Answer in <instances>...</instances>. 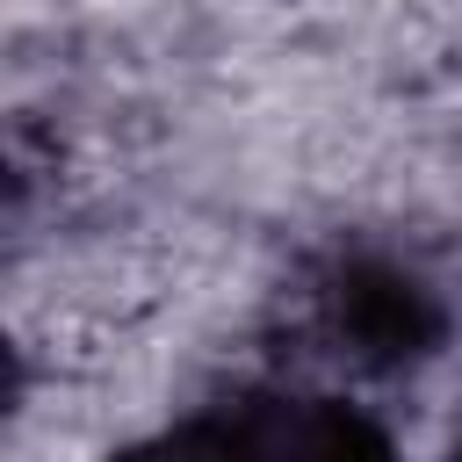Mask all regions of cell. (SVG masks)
<instances>
[{
    "instance_id": "obj_1",
    "label": "cell",
    "mask_w": 462,
    "mask_h": 462,
    "mask_svg": "<svg viewBox=\"0 0 462 462\" xmlns=\"http://www.w3.org/2000/svg\"><path fill=\"white\" fill-rule=\"evenodd\" d=\"M318 325L354 368H411L448 332V303L419 267L383 260V253H354L325 274Z\"/></svg>"
},
{
    "instance_id": "obj_2",
    "label": "cell",
    "mask_w": 462,
    "mask_h": 462,
    "mask_svg": "<svg viewBox=\"0 0 462 462\" xmlns=\"http://www.w3.org/2000/svg\"><path fill=\"white\" fill-rule=\"evenodd\" d=\"M173 448H231V455H354V448H383L375 426H361L346 404L332 397H224L202 419L166 433Z\"/></svg>"
}]
</instances>
